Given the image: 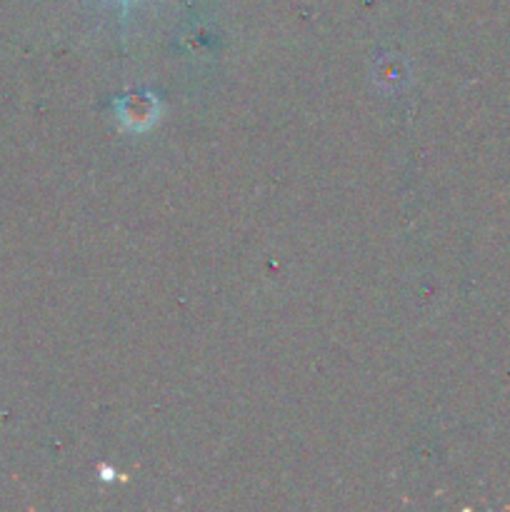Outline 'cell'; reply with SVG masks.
I'll use <instances>...</instances> for the list:
<instances>
[{"instance_id":"1","label":"cell","mask_w":510,"mask_h":512,"mask_svg":"<svg viewBox=\"0 0 510 512\" xmlns=\"http://www.w3.org/2000/svg\"><path fill=\"white\" fill-rule=\"evenodd\" d=\"M118 115L130 130H145L158 118V100L153 95H128L120 100Z\"/></svg>"}]
</instances>
